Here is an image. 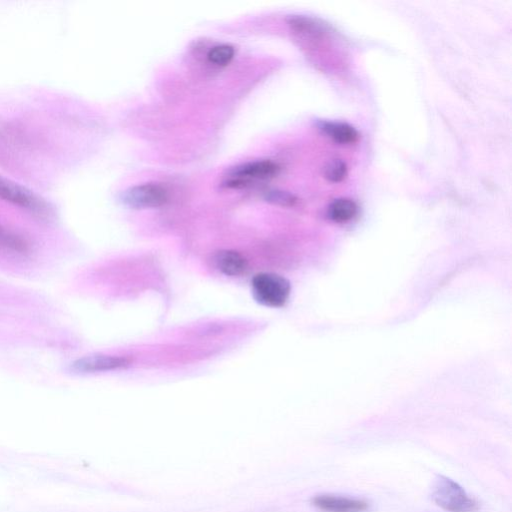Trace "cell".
<instances>
[{"label":"cell","instance_id":"cell-3","mask_svg":"<svg viewBox=\"0 0 512 512\" xmlns=\"http://www.w3.org/2000/svg\"><path fill=\"white\" fill-rule=\"evenodd\" d=\"M432 499L448 512H475L478 503L455 481L440 476L432 491Z\"/></svg>","mask_w":512,"mask_h":512},{"label":"cell","instance_id":"cell-9","mask_svg":"<svg viewBox=\"0 0 512 512\" xmlns=\"http://www.w3.org/2000/svg\"><path fill=\"white\" fill-rule=\"evenodd\" d=\"M320 129L339 144L354 143L358 139L356 129L347 123L323 122Z\"/></svg>","mask_w":512,"mask_h":512},{"label":"cell","instance_id":"cell-4","mask_svg":"<svg viewBox=\"0 0 512 512\" xmlns=\"http://www.w3.org/2000/svg\"><path fill=\"white\" fill-rule=\"evenodd\" d=\"M168 198L166 190L159 184H141L123 191L121 202L134 209L155 208L166 203Z\"/></svg>","mask_w":512,"mask_h":512},{"label":"cell","instance_id":"cell-8","mask_svg":"<svg viewBox=\"0 0 512 512\" xmlns=\"http://www.w3.org/2000/svg\"><path fill=\"white\" fill-rule=\"evenodd\" d=\"M216 268L227 276H239L248 266L246 258L235 250H220L214 255Z\"/></svg>","mask_w":512,"mask_h":512},{"label":"cell","instance_id":"cell-14","mask_svg":"<svg viewBox=\"0 0 512 512\" xmlns=\"http://www.w3.org/2000/svg\"><path fill=\"white\" fill-rule=\"evenodd\" d=\"M264 198L270 203L285 207H291L297 203V198L293 194L281 190H269Z\"/></svg>","mask_w":512,"mask_h":512},{"label":"cell","instance_id":"cell-6","mask_svg":"<svg viewBox=\"0 0 512 512\" xmlns=\"http://www.w3.org/2000/svg\"><path fill=\"white\" fill-rule=\"evenodd\" d=\"M129 364L130 360L126 357L91 354L76 359L70 364L69 368L70 371L77 374H90L125 368Z\"/></svg>","mask_w":512,"mask_h":512},{"label":"cell","instance_id":"cell-11","mask_svg":"<svg viewBox=\"0 0 512 512\" xmlns=\"http://www.w3.org/2000/svg\"><path fill=\"white\" fill-rule=\"evenodd\" d=\"M0 247L22 254L30 250L29 242L25 238L2 225H0Z\"/></svg>","mask_w":512,"mask_h":512},{"label":"cell","instance_id":"cell-12","mask_svg":"<svg viewBox=\"0 0 512 512\" xmlns=\"http://www.w3.org/2000/svg\"><path fill=\"white\" fill-rule=\"evenodd\" d=\"M234 56V49L227 44L217 45L208 52V60L215 65H226Z\"/></svg>","mask_w":512,"mask_h":512},{"label":"cell","instance_id":"cell-10","mask_svg":"<svg viewBox=\"0 0 512 512\" xmlns=\"http://www.w3.org/2000/svg\"><path fill=\"white\" fill-rule=\"evenodd\" d=\"M358 212L357 204L348 198L334 200L328 207V217L336 223H345L353 219Z\"/></svg>","mask_w":512,"mask_h":512},{"label":"cell","instance_id":"cell-13","mask_svg":"<svg viewBox=\"0 0 512 512\" xmlns=\"http://www.w3.org/2000/svg\"><path fill=\"white\" fill-rule=\"evenodd\" d=\"M346 175L347 166L345 162L340 159H333L324 167V176L331 182H340L345 179Z\"/></svg>","mask_w":512,"mask_h":512},{"label":"cell","instance_id":"cell-7","mask_svg":"<svg viewBox=\"0 0 512 512\" xmlns=\"http://www.w3.org/2000/svg\"><path fill=\"white\" fill-rule=\"evenodd\" d=\"M312 504L323 512H363L368 508L364 500L335 495H317Z\"/></svg>","mask_w":512,"mask_h":512},{"label":"cell","instance_id":"cell-5","mask_svg":"<svg viewBox=\"0 0 512 512\" xmlns=\"http://www.w3.org/2000/svg\"><path fill=\"white\" fill-rule=\"evenodd\" d=\"M278 171L279 166L270 160L248 162L230 170L226 184L229 187L245 186L253 181L272 178Z\"/></svg>","mask_w":512,"mask_h":512},{"label":"cell","instance_id":"cell-1","mask_svg":"<svg viewBox=\"0 0 512 512\" xmlns=\"http://www.w3.org/2000/svg\"><path fill=\"white\" fill-rule=\"evenodd\" d=\"M0 200L15 205L41 219L52 217L50 204L26 187L0 175Z\"/></svg>","mask_w":512,"mask_h":512},{"label":"cell","instance_id":"cell-2","mask_svg":"<svg viewBox=\"0 0 512 512\" xmlns=\"http://www.w3.org/2000/svg\"><path fill=\"white\" fill-rule=\"evenodd\" d=\"M290 291L289 281L275 273H258L251 280L254 300L266 307H282L287 302Z\"/></svg>","mask_w":512,"mask_h":512}]
</instances>
